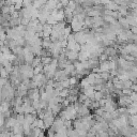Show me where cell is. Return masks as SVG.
Segmentation results:
<instances>
[{"instance_id": "1", "label": "cell", "mask_w": 137, "mask_h": 137, "mask_svg": "<svg viewBox=\"0 0 137 137\" xmlns=\"http://www.w3.org/2000/svg\"><path fill=\"white\" fill-rule=\"evenodd\" d=\"M2 123H3V116L0 115V125H2Z\"/></svg>"}]
</instances>
